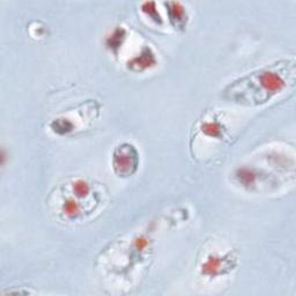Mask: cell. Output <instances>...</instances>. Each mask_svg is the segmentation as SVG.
Returning a JSON list of instances; mask_svg holds the SVG:
<instances>
[{
    "instance_id": "1",
    "label": "cell",
    "mask_w": 296,
    "mask_h": 296,
    "mask_svg": "<svg viewBox=\"0 0 296 296\" xmlns=\"http://www.w3.org/2000/svg\"><path fill=\"white\" fill-rule=\"evenodd\" d=\"M294 81V64L279 62L242 76L229 84L224 91V98L235 104L255 106L267 103L284 92Z\"/></svg>"
},
{
    "instance_id": "2",
    "label": "cell",
    "mask_w": 296,
    "mask_h": 296,
    "mask_svg": "<svg viewBox=\"0 0 296 296\" xmlns=\"http://www.w3.org/2000/svg\"><path fill=\"white\" fill-rule=\"evenodd\" d=\"M139 166V154L130 144H122L115 149L113 168L119 177H130Z\"/></svg>"
},
{
    "instance_id": "3",
    "label": "cell",
    "mask_w": 296,
    "mask_h": 296,
    "mask_svg": "<svg viewBox=\"0 0 296 296\" xmlns=\"http://www.w3.org/2000/svg\"><path fill=\"white\" fill-rule=\"evenodd\" d=\"M166 6H168V15L169 21L171 24L174 25L175 29H184L186 25L187 16L186 12L184 8L179 5L178 3H168L166 4Z\"/></svg>"
},
{
    "instance_id": "4",
    "label": "cell",
    "mask_w": 296,
    "mask_h": 296,
    "mask_svg": "<svg viewBox=\"0 0 296 296\" xmlns=\"http://www.w3.org/2000/svg\"><path fill=\"white\" fill-rule=\"evenodd\" d=\"M148 51L149 50H146V52L143 53L141 56H139V58H134L133 59V62L130 64L131 66H138V67H148L151 64H154V57L153 55H148Z\"/></svg>"
},
{
    "instance_id": "5",
    "label": "cell",
    "mask_w": 296,
    "mask_h": 296,
    "mask_svg": "<svg viewBox=\"0 0 296 296\" xmlns=\"http://www.w3.org/2000/svg\"><path fill=\"white\" fill-rule=\"evenodd\" d=\"M204 128V132L206 133V134H208V136H211V137H218V136H220L221 134V130H220V126L218 125V124L216 123H207V124H205V126L203 127Z\"/></svg>"
},
{
    "instance_id": "6",
    "label": "cell",
    "mask_w": 296,
    "mask_h": 296,
    "mask_svg": "<svg viewBox=\"0 0 296 296\" xmlns=\"http://www.w3.org/2000/svg\"><path fill=\"white\" fill-rule=\"evenodd\" d=\"M151 4L152 3H147V4H145L144 7H143V11L147 13V15L149 16V18L153 19L155 22L157 23H161L162 22V20L160 16H158V13L157 11L155 10V8H151Z\"/></svg>"
}]
</instances>
